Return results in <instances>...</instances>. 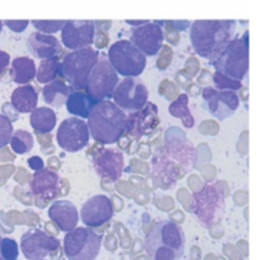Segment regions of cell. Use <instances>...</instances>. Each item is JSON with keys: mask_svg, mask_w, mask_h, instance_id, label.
I'll return each mask as SVG.
<instances>
[{"mask_svg": "<svg viewBox=\"0 0 261 260\" xmlns=\"http://www.w3.org/2000/svg\"><path fill=\"white\" fill-rule=\"evenodd\" d=\"M234 19H199L190 25V42L199 56L214 60L236 33Z\"/></svg>", "mask_w": 261, "mask_h": 260, "instance_id": "cell-1", "label": "cell"}, {"mask_svg": "<svg viewBox=\"0 0 261 260\" xmlns=\"http://www.w3.org/2000/svg\"><path fill=\"white\" fill-rule=\"evenodd\" d=\"M88 126L91 138L101 144H115L126 133V112L116 106L111 99L97 102L88 115Z\"/></svg>", "mask_w": 261, "mask_h": 260, "instance_id": "cell-2", "label": "cell"}, {"mask_svg": "<svg viewBox=\"0 0 261 260\" xmlns=\"http://www.w3.org/2000/svg\"><path fill=\"white\" fill-rule=\"evenodd\" d=\"M185 232L173 221H160L153 226L144 242L152 260H178L185 252Z\"/></svg>", "mask_w": 261, "mask_h": 260, "instance_id": "cell-3", "label": "cell"}, {"mask_svg": "<svg viewBox=\"0 0 261 260\" xmlns=\"http://www.w3.org/2000/svg\"><path fill=\"white\" fill-rule=\"evenodd\" d=\"M217 73L233 81L242 82L249 71V32L233 37L219 56L211 61Z\"/></svg>", "mask_w": 261, "mask_h": 260, "instance_id": "cell-4", "label": "cell"}, {"mask_svg": "<svg viewBox=\"0 0 261 260\" xmlns=\"http://www.w3.org/2000/svg\"><path fill=\"white\" fill-rule=\"evenodd\" d=\"M193 213L203 226L211 227L218 223L226 211V195L218 184H205L193 196Z\"/></svg>", "mask_w": 261, "mask_h": 260, "instance_id": "cell-5", "label": "cell"}, {"mask_svg": "<svg viewBox=\"0 0 261 260\" xmlns=\"http://www.w3.org/2000/svg\"><path fill=\"white\" fill-rule=\"evenodd\" d=\"M98 51L91 46L66 54L60 61V76H64L75 91L86 89L88 78L98 60Z\"/></svg>", "mask_w": 261, "mask_h": 260, "instance_id": "cell-6", "label": "cell"}, {"mask_svg": "<svg viewBox=\"0 0 261 260\" xmlns=\"http://www.w3.org/2000/svg\"><path fill=\"white\" fill-rule=\"evenodd\" d=\"M102 246V235L88 227H75L64 237V254L68 260H96Z\"/></svg>", "mask_w": 261, "mask_h": 260, "instance_id": "cell-7", "label": "cell"}, {"mask_svg": "<svg viewBox=\"0 0 261 260\" xmlns=\"http://www.w3.org/2000/svg\"><path fill=\"white\" fill-rule=\"evenodd\" d=\"M107 59L117 75L125 78L139 76L147 65V56L143 55L129 40H119L112 43Z\"/></svg>", "mask_w": 261, "mask_h": 260, "instance_id": "cell-8", "label": "cell"}, {"mask_svg": "<svg viewBox=\"0 0 261 260\" xmlns=\"http://www.w3.org/2000/svg\"><path fill=\"white\" fill-rule=\"evenodd\" d=\"M117 83H119V75L110 64L107 54H99L98 60L88 78L86 93L97 102L110 99Z\"/></svg>", "mask_w": 261, "mask_h": 260, "instance_id": "cell-9", "label": "cell"}, {"mask_svg": "<svg viewBox=\"0 0 261 260\" xmlns=\"http://www.w3.org/2000/svg\"><path fill=\"white\" fill-rule=\"evenodd\" d=\"M111 98L119 109L133 114L148 103V88L139 76H127L117 83Z\"/></svg>", "mask_w": 261, "mask_h": 260, "instance_id": "cell-10", "label": "cell"}, {"mask_svg": "<svg viewBox=\"0 0 261 260\" xmlns=\"http://www.w3.org/2000/svg\"><path fill=\"white\" fill-rule=\"evenodd\" d=\"M91 134L84 120L79 117H68L59 125L56 142L65 152L75 153L88 145Z\"/></svg>", "mask_w": 261, "mask_h": 260, "instance_id": "cell-11", "label": "cell"}, {"mask_svg": "<svg viewBox=\"0 0 261 260\" xmlns=\"http://www.w3.org/2000/svg\"><path fill=\"white\" fill-rule=\"evenodd\" d=\"M60 247V240L40 228H30L20 237V250L25 259H45Z\"/></svg>", "mask_w": 261, "mask_h": 260, "instance_id": "cell-12", "label": "cell"}, {"mask_svg": "<svg viewBox=\"0 0 261 260\" xmlns=\"http://www.w3.org/2000/svg\"><path fill=\"white\" fill-rule=\"evenodd\" d=\"M203 106L217 120L231 117L240 106V97L233 91H219L214 87L203 89Z\"/></svg>", "mask_w": 261, "mask_h": 260, "instance_id": "cell-13", "label": "cell"}, {"mask_svg": "<svg viewBox=\"0 0 261 260\" xmlns=\"http://www.w3.org/2000/svg\"><path fill=\"white\" fill-rule=\"evenodd\" d=\"M92 163L97 175L115 183L124 172V153L117 148L99 147L93 150Z\"/></svg>", "mask_w": 261, "mask_h": 260, "instance_id": "cell-14", "label": "cell"}, {"mask_svg": "<svg viewBox=\"0 0 261 260\" xmlns=\"http://www.w3.org/2000/svg\"><path fill=\"white\" fill-rule=\"evenodd\" d=\"M96 25L93 20H65L61 28V42L71 51L89 47L94 42Z\"/></svg>", "mask_w": 261, "mask_h": 260, "instance_id": "cell-15", "label": "cell"}, {"mask_svg": "<svg viewBox=\"0 0 261 260\" xmlns=\"http://www.w3.org/2000/svg\"><path fill=\"white\" fill-rule=\"evenodd\" d=\"M112 217H114V204L111 199L103 194H97L84 201L79 213V218L88 228L103 226Z\"/></svg>", "mask_w": 261, "mask_h": 260, "instance_id": "cell-16", "label": "cell"}, {"mask_svg": "<svg viewBox=\"0 0 261 260\" xmlns=\"http://www.w3.org/2000/svg\"><path fill=\"white\" fill-rule=\"evenodd\" d=\"M163 30L157 22H148L130 30V42L144 56H154L163 46Z\"/></svg>", "mask_w": 261, "mask_h": 260, "instance_id": "cell-17", "label": "cell"}, {"mask_svg": "<svg viewBox=\"0 0 261 260\" xmlns=\"http://www.w3.org/2000/svg\"><path fill=\"white\" fill-rule=\"evenodd\" d=\"M31 193L43 201H50L60 195L61 177L55 171L42 168L33 173L30 181Z\"/></svg>", "mask_w": 261, "mask_h": 260, "instance_id": "cell-18", "label": "cell"}, {"mask_svg": "<svg viewBox=\"0 0 261 260\" xmlns=\"http://www.w3.org/2000/svg\"><path fill=\"white\" fill-rule=\"evenodd\" d=\"M126 133H129L133 137H143L148 135L157 127L160 124V117H158V110L154 103H147L142 110L130 114L127 116Z\"/></svg>", "mask_w": 261, "mask_h": 260, "instance_id": "cell-19", "label": "cell"}, {"mask_svg": "<svg viewBox=\"0 0 261 260\" xmlns=\"http://www.w3.org/2000/svg\"><path fill=\"white\" fill-rule=\"evenodd\" d=\"M25 46L31 55L41 60L58 58L59 54L61 53V43L55 36L45 35L37 31L28 36Z\"/></svg>", "mask_w": 261, "mask_h": 260, "instance_id": "cell-20", "label": "cell"}, {"mask_svg": "<svg viewBox=\"0 0 261 260\" xmlns=\"http://www.w3.org/2000/svg\"><path fill=\"white\" fill-rule=\"evenodd\" d=\"M47 214L51 221L59 227V229L64 232L75 228L79 221L76 206L70 200H65V199L54 201L48 208Z\"/></svg>", "mask_w": 261, "mask_h": 260, "instance_id": "cell-21", "label": "cell"}, {"mask_svg": "<svg viewBox=\"0 0 261 260\" xmlns=\"http://www.w3.org/2000/svg\"><path fill=\"white\" fill-rule=\"evenodd\" d=\"M38 93L31 84L17 87L10 97V105L15 111L20 114H30L37 109Z\"/></svg>", "mask_w": 261, "mask_h": 260, "instance_id": "cell-22", "label": "cell"}, {"mask_svg": "<svg viewBox=\"0 0 261 260\" xmlns=\"http://www.w3.org/2000/svg\"><path fill=\"white\" fill-rule=\"evenodd\" d=\"M74 91L75 89L71 88L66 83H64L63 81L56 79V81L51 82V83L45 84V87L42 88L43 101H45V103H47V106L60 109L61 106L65 105L68 97Z\"/></svg>", "mask_w": 261, "mask_h": 260, "instance_id": "cell-23", "label": "cell"}, {"mask_svg": "<svg viewBox=\"0 0 261 260\" xmlns=\"http://www.w3.org/2000/svg\"><path fill=\"white\" fill-rule=\"evenodd\" d=\"M96 103L97 101L89 97L86 92L74 91L71 92L70 96L66 99L65 106L69 114L73 115L74 117H79V119L83 120L88 117L89 112L96 106Z\"/></svg>", "mask_w": 261, "mask_h": 260, "instance_id": "cell-24", "label": "cell"}, {"mask_svg": "<svg viewBox=\"0 0 261 260\" xmlns=\"http://www.w3.org/2000/svg\"><path fill=\"white\" fill-rule=\"evenodd\" d=\"M10 75L14 83L25 86L32 82L36 76V64L35 60L27 56H19L12 61Z\"/></svg>", "mask_w": 261, "mask_h": 260, "instance_id": "cell-25", "label": "cell"}, {"mask_svg": "<svg viewBox=\"0 0 261 260\" xmlns=\"http://www.w3.org/2000/svg\"><path fill=\"white\" fill-rule=\"evenodd\" d=\"M30 122L37 134L51 133L56 126V114L50 107H37L31 112Z\"/></svg>", "mask_w": 261, "mask_h": 260, "instance_id": "cell-26", "label": "cell"}, {"mask_svg": "<svg viewBox=\"0 0 261 260\" xmlns=\"http://www.w3.org/2000/svg\"><path fill=\"white\" fill-rule=\"evenodd\" d=\"M168 111L176 119H181L184 126L188 127V129H191L195 124V120H194L193 114L190 112V109H189V97L188 94L182 93L168 107Z\"/></svg>", "mask_w": 261, "mask_h": 260, "instance_id": "cell-27", "label": "cell"}, {"mask_svg": "<svg viewBox=\"0 0 261 260\" xmlns=\"http://www.w3.org/2000/svg\"><path fill=\"white\" fill-rule=\"evenodd\" d=\"M60 75V60L58 58H51L41 60L38 69H36V76L37 82L42 84L51 83L56 81V78Z\"/></svg>", "mask_w": 261, "mask_h": 260, "instance_id": "cell-28", "label": "cell"}, {"mask_svg": "<svg viewBox=\"0 0 261 260\" xmlns=\"http://www.w3.org/2000/svg\"><path fill=\"white\" fill-rule=\"evenodd\" d=\"M9 144L14 153H17V154H25V153H30L32 150L35 140H33V135L30 132L18 129L13 132Z\"/></svg>", "mask_w": 261, "mask_h": 260, "instance_id": "cell-29", "label": "cell"}, {"mask_svg": "<svg viewBox=\"0 0 261 260\" xmlns=\"http://www.w3.org/2000/svg\"><path fill=\"white\" fill-rule=\"evenodd\" d=\"M0 255L4 260H18L19 246L17 241L10 237H3L0 241Z\"/></svg>", "mask_w": 261, "mask_h": 260, "instance_id": "cell-30", "label": "cell"}, {"mask_svg": "<svg viewBox=\"0 0 261 260\" xmlns=\"http://www.w3.org/2000/svg\"><path fill=\"white\" fill-rule=\"evenodd\" d=\"M32 23L33 27L36 28L37 32L45 33V35H53V33L59 32L61 28L65 24V20H40V19H32L30 20Z\"/></svg>", "mask_w": 261, "mask_h": 260, "instance_id": "cell-31", "label": "cell"}, {"mask_svg": "<svg viewBox=\"0 0 261 260\" xmlns=\"http://www.w3.org/2000/svg\"><path fill=\"white\" fill-rule=\"evenodd\" d=\"M213 82L216 84L214 88L219 89V91H239V89L242 88V82L239 81H233V79H229L227 76L222 75L219 73H214L213 74Z\"/></svg>", "mask_w": 261, "mask_h": 260, "instance_id": "cell-32", "label": "cell"}, {"mask_svg": "<svg viewBox=\"0 0 261 260\" xmlns=\"http://www.w3.org/2000/svg\"><path fill=\"white\" fill-rule=\"evenodd\" d=\"M14 129H13L12 120L5 115L0 114V149L9 144Z\"/></svg>", "mask_w": 261, "mask_h": 260, "instance_id": "cell-33", "label": "cell"}, {"mask_svg": "<svg viewBox=\"0 0 261 260\" xmlns=\"http://www.w3.org/2000/svg\"><path fill=\"white\" fill-rule=\"evenodd\" d=\"M3 24L7 25V27L9 28L10 31H13V32L20 33V32H23L24 30H27L28 24H30V20H28V19H23V20L7 19V20H4V22H3Z\"/></svg>", "mask_w": 261, "mask_h": 260, "instance_id": "cell-34", "label": "cell"}, {"mask_svg": "<svg viewBox=\"0 0 261 260\" xmlns=\"http://www.w3.org/2000/svg\"><path fill=\"white\" fill-rule=\"evenodd\" d=\"M28 166L32 168L33 171H40L42 168H45V163H43V160L38 155H33V157L28 158Z\"/></svg>", "mask_w": 261, "mask_h": 260, "instance_id": "cell-35", "label": "cell"}, {"mask_svg": "<svg viewBox=\"0 0 261 260\" xmlns=\"http://www.w3.org/2000/svg\"><path fill=\"white\" fill-rule=\"evenodd\" d=\"M10 64V55L5 51L0 50V75L7 70V68Z\"/></svg>", "mask_w": 261, "mask_h": 260, "instance_id": "cell-36", "label": "cell"}, {"mask_svg": "<svg viewBox=\"0 0 261 260\" xmlns=\"http://www.w3.org/2000/svg\"><path fill=\"white\" fill-rule=\"evenodd\" d=\"M148 22H149V20H129V19L125 20V23H127V24L130 25H134V27H139V25L145 24V23Z\"/></svg>", "mask_w": 261, "mask_h": 260, "instance_id": "cell-37", "label": "cell"}, {"mask_svg": "<svg viewBox=\"0 0 261 260\" xmlns=\"http://www.w3.org/2000/svg\"><path fill=\"white\" fill-rule=\"evenodd\" d=\"M3 20H0V35H2V31H3Z\"/></svg>", "mask_w": 261, "mask_h": 260, "instance_id": "cell-38", "label": "cell"}, {"mask_svg": "<svg viewBox=\"0 0 261 260\" xmlns=\"http://www.w3.org/2000/svg\"><path fill=\"white\" fill-rule=\"evenodd\" d=\"M2 239H3V231L2 228H0V241H2Z\"/></svg>", "mask_w": 261, "mask_h": 260, "instance_id": "cell-39", "label": "cell"}, {"mask_svg": "<svg viewBox=\"0 0 261 260\" xmlns=\"http://www.w3.org/2000/svg\"><path fill=\"white\" fill-rule=\"evenodd\" d=\"M0 260H4V259H3V257H2V255H0Z\"/></svg>", "mask_w": 261, "mask_h": 260, "instance_id": "cell-40", "label": "cell"}, {"mask_svg": "<svg viewBox=\"0 0 261 260\" xmlns=\"http://www.w3.org/2000/svg\"><path fill=\"white\" fill-rule=\"evenodd\" d=\"M38 260H46V259H38Z\"/></svg>", "mask_w": 261, "mask_h": 260, "instance_id": "cell-41", "label": "cell"}]
</instances>
